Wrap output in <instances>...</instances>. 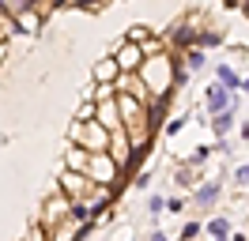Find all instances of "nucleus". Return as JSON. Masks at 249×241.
I'll return each mask as SVG.
<instances>
[{"label": "nucleus", "instance_id": "obj_1", "mask_svg": "<svg viewBox=\"0 0 249 241\" xmlns=\"http://www.w3.org/2000/svg\"><path fill=\"white\" fill-rule=\"evenodd\" d=\"M136 79L143 83V90H147V98L155 94V98H170L174 83H178V72H174V64L166 53H155V57H147L140 64V72H136Z\"/></svg>", "mask_w": 249, "mask_h": 241}, {"label": "nucleus", "instance_id": "obj_2", "mask_svg": "<svg viewBox=\"0 0 249 241\" xmlns=\"http://www.w3.org/2000/svg\"><path fill=\"white\" fill-rule=\"evenodd\" d=\"M68 139H72V147L87 151V155H106V147H109V132L102 128V124H94V120H87V124H72Z\"/></svg>", "mask_w": 249, "mask_h": 241}, {"label": "nucleus", "instance_id": "obj_3", "mask_svg": "<svg viewBox=\"0 0 249 241\" xmlns=\"http://www.w3.org/2000/svg\"><path fill=\"white\" fill-rule=\"evenodd\" d=\"M83 177L91 181V185H98V189H117V177H121V170L109 162V155H91L87 158V170H83Z\"/></svg>", "mask_w": 249, "mask_h": 241}, {"label": "nucleus", "instance_id": "obj_4", "mask_svg": "<svg viewBox=\"0 0 249 241\" xmlns=\"http://www.w3.org/2000/svg\"><path fill=\"white\" fill-rule=\"evenodd\" d=\"M113 64H117V72H121V75H136V72H140V64H143L140 45H128V42H124L121 49L113 53Z\"/></svg>", "mask_w": 249, "mask_h": 241}, {"label": "nucleus", "instance_id": "obj_5", "mask_svg": "<svg viewBox=\"0 0 249 241\" xmlns=\"http://www.w3.org/2000/svg\"><path fill=\"white\" fill-rule=\"evenodd\" d=\"M94 124H102L106 132H117L121 128V113H117V102H94Z\"/></svg>", "mask_w": 249, "mask_h": 241}, {"label": "nucleus", "instance_id": "obj_6", "mask_svg": "<svg viewBox=\"0 0 249 241\" xmlns=\"http://www.w3.org/2000/svg\"><path fill=\"white\" fill-rule=\"evenodd\" d=\"M61 189H64L68 196H76V204H87L83 196H91V181L83 177V173H68V170H64V177H61Z\"/></svg>", "mask_w": 249, "mask_h": 241}, {"label": "nucleus", "instance_id": "obj_7", "mask_svg": "<svg viewBox=\"0 0 249 241\" xmlns=\"http://www.w3.org/2000/svg\"><path fill=\"white\" fill-rule=\"evenodd\" d=\"M231 90L227 87H219V83H212V87H208V109H212V117H215V113H227V109H231Z\"/></svg>", "mask_w": 249, "mask_h": 241}, {"label": "nucleus", "instance_id": "obj_8", "mask_svg": "<svg viewBox=\"0 0 249 241\" xmlns=\"http://www.w3.org/2000/svg\"><path fill=\"white\" fill-rule=\"evenodd\" d=\"M117 64H113V57H106V60H98L94 64V87H113L117 83Z\"/></svg>", "mask_w": 249, "mask_h": 241}, {"label": "nucleus", "instance_id": "obj_9", "mask_svg": "<svg viewBox=\"0 0 249 241\" xmlns=\"http://www.w3.org/2000/svg\"><path fill=\"white\" fill-rule=\"evenodd\" d=\"M87 158H91L87 151H79V147H68V158H64V170H68V173H83V170H87Z\"/></svg>", "mask_w": 249, "mask_h": 241}, {"label": "nucleus", "instance_id": "obj_10", "mask_svg": "<svg viewBox=\"0 0 249 241\" xmlns=\"http://www.w3.org/2000/svg\"><path fill=\"white\" fill-rule=\"evenodd\" d=\"M204 230H208V238H212V241H231V223H227V219H212Z\"/></svg>", "mask_w": 249, "mask_h": 241}, {"label": "nucleus", "instance_id": "obj_11", "mask_svg": "<svg viewBox=\"0 0 249 241\" xmlns=\"http://www.w3.org/2000/svg\"><path fill=\"white\" fill-rule=\"evenodd\" d=\"M46 219L53 223V219H68V200H61V196H53L46 204Z\"/></svg>", "mask_w": 249, "mask_h": 241}, {"label": "nucleus", "instance_id": "obj_12", "mask_svg": "<svg viewBox=\"0 0 249 241\" xmlns=\"http://www.w3.org/2000/svg\"><path fill=\"white\" fill-rule=\"evenodd\" d=\"M215 200H219V185H215V181H208V185H200V189H196V204H200V207L215 204Z\"/></svg>", "mask_w": 249, "mask_h": 241}, {"label": "nucleus", "instance_id": "obj_13", "mask_svg": "<svg viewBox=\"0 0 249 241\" xmlns=\"http://www.w3.org/2000/svg\"><path fill=\"white\" fill-rule=\"evenodd\" d=\"M231 124H234V113H231V109H227V113H215V120H212V128H215V136L231 132Z\"/></svg>", "mask_w": 249, "mask_h": 241}, {"label": "nucleus", "instance_id": "obj_14", "mask_svg": "<svg viewBox=\"0 0 249 241\" xmlns=\"http://www.w3.org/2000/svg\"><path fill=\"white\" fill-rule=\"evenodd\" d=\"M68 219H76V223H87V219H91V207H87V204H68Z\"/></svg>", "mask_w": 249, "mask_h": 241}, {"label": "nucleus", "instance_id": "obj_15", "mask_svg": "<svg viewBox=\"0 0 249 241\" xmlns=\"http://www.w3.org/2000/svg\"><path fill=\"white\" fill-rule=\"evenodd\" d=\"M174 42L181 45V49H189V45L196 42V34H193V27H178V34H174Z\"/></svg>", "mask_w": 249, "mask_h": 241}, {"label": "nucleus", "instance_id": "obj_16", "mask_svg": "<svg viewBox=\"0 0 249 241\" xmlns=\"http://www.w3.org/2000/svg\"><path fill=\"white\" fill-rule=\"evenodd\" d=\"M185 64H189V72L204 68V53H200V49H189V53H185Z\"/></svg>", "mask_w": 249, "mask_h": 241}, {"label": "nucleus", "instance_id": "obj_17", "mask_svg": "<svg viewBox=\"0 0 249 241\" xmlns=\"http://www.w3.org/2000/svg\"><path fill=\"white\" fill-rule=\"evenodd\" d=\"M196 42H200V45H219V42H223V34H215V30H204Z\"/></svg>", "mask_w": 249, "mask_h": 241}, {"label": "nucleus", "instance_id": "obj_18", "mask_svg": "<svg viewBox=\"0 0 249 241\" xmlns=\"http://www.w3.org/2000/svg\"><path fill=\"white\" fill-rule=\"evenodd\" d=\"M181 128H185V117H174V120H166V132H170V136H178Z\"/></svg>", "mask_w": 249, "mask_h": 241}, {"label": "nucleus", "instance_id": "obj_19", "mask_svg": "<svg viewBox=\"0 0 249 241\" xmlns=\"http://www.w3.org/2000/svg\"><path fill=\"white\" fill-rule=\"evenodd\" d=\"M200 234V223H189L185 230H181V241H189V238H196Z\"/></svg>", "mask_w": 249, "mask_h": 241}, {"label": "nucleus", "instance_id": "obj_20", "mask_svg": "<svg viewBox=\"0 0 249 241\" xmlns=\"http://www.w3.org/2000/svg\"><path fill=\"white\" fill-rule=\"evenodd\" d=\"M27 241H46V226H34L31 234H27Z\"/></svg>", "mask_w": 249, "mask_h": 241}, {"label": "nucleus", "instance_id": "obj_21", "mask_svg": "<svg viewBox=\"0 0 249 241\" xmlns=\"http://www.w3.org/2000/svg\"><path fill=\"white\" fill-rule=\"evenodd\" d=\"M234 181H238V185H249V166H242V170L234 173Z\"/></svg>", "mask_w": 249, "mask_h": 241}, {"label": "nucleus", "instance_id": "obj_22", "mask_svg": "<svg viewBox=\"0 0 249 241\" xmlns=\"http://www.w3.org/2000/svg\"><path fill=\"white\" fill-rule=\"evenodd\" d=\"M162 207H166V200H162V196H151V211H155V215H159V211H162Z\"/></svg>", "mask_w": 249, "mask_h": 241}, {"label": "nucleus", "instance_id": "obj_23", "mask_svg": "<svg viewBox=\"0 0 249 241\" xmlns=\"http://www.w3.org/2000/svg\"><path fill=\"white\" fill-rule=\"evenodd\" d=\"M147 241H166V234H162V230H155V234H151Z\"/></svg>", "mask_w": 249, "mask_h": 241}, {"label": "nucleus", "instance_id": "obj_24", "mask_svg": "<svg viewBox=\"0 0 249 241\" xmlns=\"http://www.w3.org/2000/svg\"><path fill=\"white\" fill-rule=\"evenodd\" d=\"M242 12H246V15H249V0H246V4H242Z\"/></svg>", "mask_w": 249, "mask_h": 241}, {"label": "nucleus", "instance_id": "obj_25", "mask_svg": "<svg viewBox=\"0 0 249 241\" xmlns=\"http://www.w3.org/2000/svg\"><path fill=\"white\" fill-rule=\"evenodd\" d=\"M242 90H246V94H249V79H246V83H242Z\"/></svg>", "mask_w": 249, "mask_h": 241}, {"label": "nucleus", "instance_id": "obj_26", "mask_svg": "<svg viewBox=\"0 0 249 241\" xmlns=\"http://www.w3.org/2000/svg\"><path fill=\"white\" fill-rule=\"evenodd\" d=\"M4 8H8V4H4V0H0V15H4Z\"/></svg>", "mask_w": 249, "mask_h": 241}, {"label": "nucleus", "instance_id": "obj_27", "mask_svg": "<svg viewBox=\"0 0 249 241\" xmlns=\"http://www.w3.org/2000/svg\"><path fill=\"white\" fill-rule=\"evenodd\" d=\"M231 241H246V238H231Z\"/></svg>", "mask_w": 249, "mask_h": 241}]
</instances>
